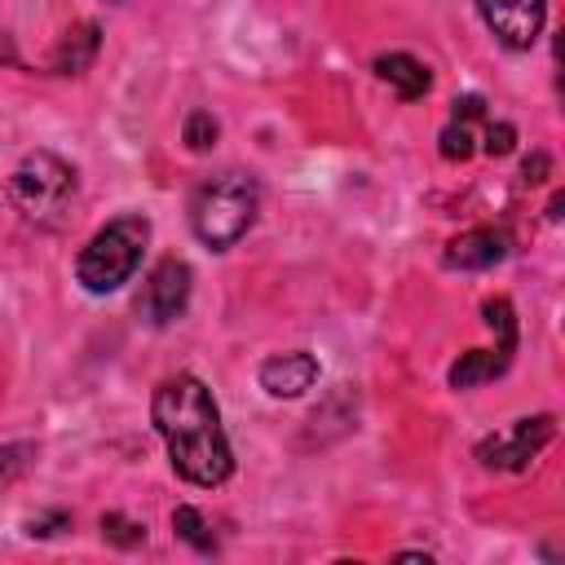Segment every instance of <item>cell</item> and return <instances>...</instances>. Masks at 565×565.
Wrapping results in <instances>:
<instances>
[{
    "label": "cell",
    "mask_w": 565,
    "mask_h": 565,
    "mask_svg": "<svg viewBox=\"0 0 565 565\" xmlns=\"http://www.w3.org/2000/svg\"><path fill=\"white\" fill-rule=\"evenodd\" d=\"M375 75H380L402 102H419V97L433 88L428 66H424L419 57H411V53H380V57H375Z\"/></svg>",
    "instance_id": "cell-11"
},
{
    "label": "cell",
    "mask_w": 565,
    "mask_h": 565,
    "mask_svg": "<svg viewBox=\"0 0 565 565\" xmlns=\"http://www.w3.org/2000/svg\"><path fill=\"white\" fill-rule=\"evenodd\" d=\"M512 146H516V128H512V124H503V119H499V124H494V119L481 124V150H486V154H508Z\"/></svg>",
    "instance_id": "cell-19"
},
{
    "label": "cell",
    "mask_w": 565,
    "mask_h": 565,
    "mask_svg": "<svg viewBox=\"0 0 565 565\" xmlns=\"http://www.w3.org/2000/svg\"><path fill=\"white\" fill-rule=\"evenodd\" d=\"M260 212V185L252 172H216L190 194V230L203 247L225 252L234 247Z\"/></svg>",
    "instance_id": "cell-2"
},
{
    "label": "cell",
    "mask_w": 565,
    "mask_h": 565,
    "mask_svg": "<svg viewBox=\"0 0 565 565\" xmlns=\"http://www.w3.org/2000/svg\"><path fill=\"white\" fill-rule=\"evenodd\" d=\"M508 252H512V234H508V230H499V225H477V230L450 238L446 265H450V269H490V265H499Z\"/></svg>",
    "instance_id": "cell-9"
},
{
    "label": "cell",
    "mask_w": 565,
    "mask_h": 565,
    "mask_svg": "<svg viewBox=\"0 0 565 565\" xmlns=\"http://www.w3.org/2000/svg\"><path fill=\"white\" fill-rule=\"evenodd\" d=\"M525 181H543V172H547V154H534V159H525Z\"/></svg>",
    "instance_id": "cell-21"
},
{
    "label": "cell",
    "mask_w": 565,
    "mask_h": 565,
    "mask_svg": "<svg viewBox=\"0 0 565 565\" xmlns=\"http://www.w3.org/2000/svg\"><path fill=\"white\" fill-rule=\"evenodd\" d=\"M313 380H318V358L305 349H287L260 362V388L269 397H300L313 388Z\"/></svg>",
    "instance_id": "cell-8"
},
{
    "label": "cell",
    "mask_w": 565,
    "mask_h": 565,
    "mask_svg": "<svg viewBox=\"0 0 565 565\" xmlns=\"http://www.w3.org/2000/svg\"><path fill=\"white\" fill-rule=\"evenodd\" d=\"M93 57H97V22H84V26L66 31V40L57 44L53 71H57V75H79Z\"/></svg>",
    "instance_id": "cell-13"
},
{
    "label": "cell",
    "mask_w": 565,
    "mask_h": 565,
    "mask_svg": "<svg viewBox=\"0 0 565 565\" xmlns=\"http://www.w3.org/2000/svg\"><path fill=\"white\" fill-rule=\"evenodd\" d=\"M556 433V419L552 415H530V419H516L512 428L503 433H490L477 441V463L490 468V472H521L539 459V450L552 441Z\"/></svg>",
    "instance_id": "cell-5"
},
{
    "label": "cell",
    "mask_w": 565,
    "mask_h": 565,
    "mask_svg": "<svg viewBox=\"0 0 565 565\" xmlns=\"http://www.w3.org/2000/svg\"><path fill=\"white\" fill-rule=\"evenodd\" d=\"M31 459H35V446H31V441H4V446H0V490L13 486V481L26 472Z\"/></svg>",
    "instance_id": "cell-18"
},
{
    "label": "cell",
    "mask_w": 565,
    "mask_h": 565,
    "mask_svg": "<svg viewBox=\"0 0 565 565\" xmlns=\"http://www.w3.org/2000/svg\"><path fill=\"white\" fill-rule=\"evenodd\" d=\"M57 530H66V512H44V516H31L26 521V534H57Z\"/></svg>",
    "instance_id": "cell-20"
},
{
    "label": "cell",
    "mask_w": 565,
    "mask_h": 565,
    "mask_svg": "<svg viewBox=\"0 0 565 565\" xmlns=\"http://www.w3.org/2000/svg\"><path fill=\"white\" fill-rule=\"evenodd\" d=\"M172 530H177L194 552H216V534H212V525L203 521V512H199V508L181 503V508L172 512Z\"/></svg>",
    "instance_id": "cell-14"
},
{
    "label": "cell",
    "mask_w": 565,
    "mask_h": 565,
    "mask_svg": "<svg viewBox=\"0 0 565 565\" xmlns=\"http://www.w3.org/2000/svg\"><path fill=\"white\" fill-rule=\"evenodd\" d=\"M190 282H194L190 265H185L181 256H163V260L150 269L141 296H137L141 318H146L150 327H168V322H177V318L185 313V305H190Z\"/></svg>",
    "instance_id": "cell-6"
},
{
    "label": "cell",
    "mask_w": 565,
    "mask_h": 565,
    "mask_svg": "<svg viewBox=\"0 0 565 565\" xmlns=\"http://www.w3.org/2000/svg\"><path fill=\"white\" fill-rule=\"evenodd\" d=\"M75 194H79V177L53 150H35L9 172V203L35 230H62L71 221Z\"/></svg>",
    "instance_id": "cell-3"
},
{
    "label": "cell",
    "mask_w": 565,
    "mask_h": 565,
    "mask_svg": "<svg viewBox=\"0 0 565 565\" xmlns=\"http://www.w3.org/2000/svg\"><path fill=\"white\" fill-rule=\"evenodd\" d=\"M102 539L115 543V547H141L146 543V525L124 516V512H106L102 516Z\"/></svg>",
    "instance_id": "cell-16"
},
{
    "label": "cell",
    "mask_w": 565,
    "mask_h": 565,
    "mask_svg": "<svg viewBox=\"0 0 565 565\" xmlns=\"http://www.w3.org/2000/svg\"><path fill=\"white\" fill-rule=\"evenodd\" d=\"M150 419H154V433L168 446V459H172L177 477H185L190 486H203V490L230 481L234 450H230V437L221 428L216 397L199 375H185V371L168 375L154 388Z\"/></svg>",
    "instance_id": "cell-1"
},
{
    "label": "cell",
    "mask_w": 565,
    "mask_h": 565,
    "mask_svg": "<svg viewBox=\"0 0 565 565\" xmlns=\"http://www.w3.org/2000/svg\"><path fill=\"white\" fill-rule=\"evenodd\" d=\"M216 132H221V128H216V119H212L207 110H190V115H185V128H181V141H185L194 154H203V150L216 146Z\"/></svg>",
    "instance_id": "cell-17"
},
{
    "label": "cell",
    "mask_w": 565,
    "mask_h": 565,
    "mask_svg": "<svg viewBox=\"0 0 565 565\" xmlns=\"http://www.w3.org/2000/svg\"><path fill=\"white\" fill-rule=\"evenodd\" d=\"M477 13H481V22L490 26V35L503 49L525 53L543 35L547 0H477Z\"/></svg>",
    "instance_id": "cell-7"
},
{
    "label": "cell",
    "mask_w": 565,
    "mask_h": 565,
    "mask_svg": "<svg viewBox=\"0 0 565 565\" xmlns=\"http://www.w3.org/2000/svg\"><path fill=\"white\" fill-rule=\"evenodd\" d=\"M490 115H486V102L477 97V93H468V97H455V110H450V124L441 128V159H450V163H463V159H472V141H477V128L486 124Z\"/></svg>",
    "instance_id": "cell-10"
},
{
    "label": "cell",
    "mask_w": 565,
    "mask_h": 565,
    "mask_svg": "<svg viewBox=\"0 0 565 565\" xmlns=\"http://www.w3.org/2000/svg\"><path fill=\"white\" fill-rule=\"evenodd\" d=\"M481 313H486V327L499 335V349L503 353H516V313H512V305L503 296H494V300L481 305Z\"/></svg>",
    "instance_id": "cell-15"
},
{
    "label": "cell",
    "mask_w": 565,
    "mask_h": 565,
    "mask_svg": "<svg viewBox=\"0 0 565 565\" xmlns=\"http://www.w3.org/2000/svg\"><path fill=\"white\" fill-rule=\"evenodd\" d=\"M508 362H512V358L499 353V349H468V353H459V362L446 371V380H450V388H477V384L503 375Z\"/></svg>",
    "instance_id": "cell-12"
},
{
    "label": "cell",
    "mask_w": 565,
    "mask_h": 565,
    "mask_svg": "<svg viewBox=\"0 0 565 565\" xmlns=\"http://www.w3.org/2000/svg\"><path fill=\"white\" fill-rule=\"evenodd\" d=\"M150 243V221L146 216H115L106 221L75 256V278L84 291L93 296H106L115 287H124L137 265H141V252Z\"/></svg>",
    "instance_id": "cell-4"
}]
</instances>
